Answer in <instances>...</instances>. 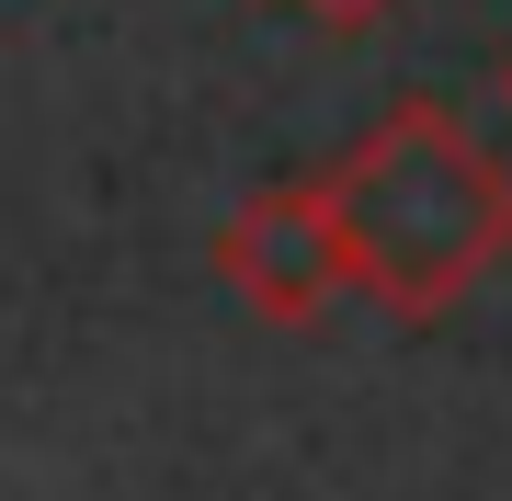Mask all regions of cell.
Instances as JSON below:
<instances>
[{
    "label": "cell",
    "mask_w": 512,
    "mask_h": 501,
    "mask_svg": "<svg viewBox=\"0 0 512 501\" xmlns=\"http://www.w3.org/2000/svg\"><path fill=\"white\" fill-rule=\"evenodd\" d=\"M308 12H330V23H365V12H387V0H308Z\"/></svg>",
    "instance_id": "3"
},
{
    "label": "cell",
    "mask_w": 512,
    "mask_h": 501,
    "mask_svg": "<svg viewBox=\"0 0 512 501\" xmlns=\"http://www.w3.org/2000/svg\"><path fill=\"white\" fill-rule=\"evenodd\" d=\"M319 194H330V228H342V274H365L376 297H399V308H444L478 262L512 240L501 171L478 160L433 103L387 114L365 149L342 160V183H319Z\"/></svg>",
    "instance_id": "1"
},
{
    "label": "cell",
    "mask_w": 512,
    "mask_h": 501,
    "mask_svg": "<svg viewBox=\"0 0 512 501\" xmlns=\"http://www.w3.org/2000/svg\"><path fill=\"white\" fill-rule=\"evenodd\" d=\"M228 274L251 308L308 319L330 285H342V228H330V194H262L251 217L228 228Z\"/></svg>",
    "instance_id": "2"
}]
</instances>
